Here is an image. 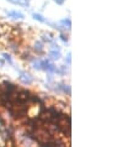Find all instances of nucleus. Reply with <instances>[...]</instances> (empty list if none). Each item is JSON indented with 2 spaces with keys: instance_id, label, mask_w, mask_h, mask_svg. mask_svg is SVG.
<instances>
[{
  "instance_id": "f257e3e1",
  "label": "nucleus",
  "mask_w": 138,
  "mask_h": 147,
  "mask_svg": "<svg viewBox=\"0 0 138 147\" xmlns=\"http://www.w3.org/2000/svg\"><path fill=\"white\" fill-rule=\"evenodd\" d=\"M20 79H21L25 84H31L32 82H33L32 77L28 74V73H26V72H20Z\"/></svg>"
},
{
  "instance_id": "f03ea898",
  "label": "nucleus",
  "mask_w": 138,
  "mask_h": 147,
  "mask_svg": "<svg viewBox=\"0 0 138 147\" xmlns=\"http://www.w3.org/2000/svg\"><path fill=\"white\" fill-rule=\"evenodd\" d=\"M50 56L52 59H59L60 58V50H57V48H52L50 52Z\"/></svg>"
},
{
  "instance_id": "7ed1b4c3",
  "label": "nucleus",
  "mask_w": 138,
  "mask_h": 147,
  "mask_svg": "<svg viewBox=\"0 0 138 147\" xmlns=\"http://www.w3.org/2000/svg\"><path fill=\"white\" fill-rule=\"evenodd\" d=\"M7 15L13 19H23L25 18V15H23L22 13H20V11H9Z\"/></svg>"
},
{
  "instance_id": "20e7f679",
  "label": "nucleus",
  "mask_w": 138,
  "mask_h": 147,
  "mask_svg": "<svg viewBox=\"0 0 138 147\" xmlns=\"http://www.w3.org/2000/svg\"><path fill=\"white\" fill-rule=\"evenodd\" d=\"M58 85H59L58 87L59 90H62L64 93H67L68 95H70V88H69V85H66V84H58Z\"/></svg>"
},
{
  "instance_id": "39448f33",
  "label": "nucleus",
  "mask_w": 138,
  "mask_h": 147,
  "mask_svg": "<svg viewBox=\"0 0 138 147\" xmlns=\"http://www.w3.org/2000/svg\"><path fill=\"white\" fill-rule=\"evenodd\" d=\"M13 4H16V5H23V6H27L28 5V1L27 0H9Z\"/></svg>"
},
{
  "instance_id": "423d86ee",
  "label": "nucleus",
  "mask_w": 138,
  "mask_h": 147,
  "mask_svg": "<svg viewBox=\"0 0 138 147\" xmlns=\"http://www.w3.org/2000/svg\"><path fill=\"white\" fill-rule=\"evenodd\" d=\"M35 51L38 52V53H43V45L41 42H37L35 45Z\"/></svg>"
},
{
  "instance_id": "0eeeda50",
  "label": "nucleus",
  "mask_w": 138,
  "mask_h": 147,
  "mask_svg": "<svg viewBox=\"0 0 138 147\" xmlns=\"http://www.w3.org/2000/svg\"><path fill=\"white\" fill-rule=\"evenodd\" d=\"M32 16H33V19H35V20H38L40 22H47V20L44 19L42 15H40V14H36V13H35V14L32 15Z\"/></svg>"
},
{
  "instance_id": "6e6552de",
  "label": "nucleus",
  "mask_w": 138,
  "mask_h": 147,
  "mask_svg": "<svg viewBox=\"0 0 138 147\" xmlns=\"http://www.w3.org/2000/svg\"><path fill=\"white\" fill-rule=\"evenodd\" d=\"M60 24H62V25H64V26H68V28H70V26H72L70 19H64V20H62V21H60Z\"/></svg>"
},
{
  "instance_id": "1a4fd4ad",
  "label": "nucleus",
  "mask_w": 138,
  "mask_h": 147,
  "mask_svg": "<svg viewBox=\"0 0 138 147\" xmlns=\"http://www.w3.org/2000/svg\"><path fill=\"white\" fill-rule=\"evenodd\" d=\"M3 57H4V58H5V59H6L10 64H13V59H11V57H10L9 55H7V53H3Z\"/></svg>"
},
{
  "instance_id": "9d476101",
  "label": "nucleus",
  "mask_w": 138,
  "mask_h": 147,
  "mask_svg": "<svg viewBox=\"0 0 138 147\" xmlns=\"http://www.w3.org/2000/svg\"><path fill=\"white\" fill-rule=\"evenodd\" d=\"M64 1H66V0H54V3H57L58 5H63Z\"/></svg>"
},
{
  "instance_id": "9b49d317",
  "label": "nucleus",
  "mask_w": 138,
  "mask_h": 147,
  "mask_svg": "<svg viewBox=\"0 0 138 147\" xmlns=\"http://www.w3.org/2000/svg\"><path fill=\"white\" fill-rule=\"evenodd\" d=\"M60 38H62V40L64 41V42H67V41H68V37H67L66 35H60Z\"/></svg>"
},
{
  "instance_id": "f8f14e48",
  "label": "nucleus",
  "mask_w": 138,
  "mask_h": 147,
  "mask_svg": "<svg viewBox=\"0 0 138 147\" xmlns=\"http://www.w3.org/2000/svg\"><path fill=\"white\" fill-rule=\"evenodd\" d=\"M66 62H68V64H70V53L68 55V57H67V59H66Z\"/></svg>"
},
{
  "instance_id": "ddd939ff",
  "label": "nucleus",
  "mask_w": 138,
  "mask_h": 147,
  "mask_svg": "<svg viewBox=\"0 0 138 147\" xmlns=\"http://www.w3.org/2000/svg\"><path fill=\"white\" fill-rule=\"evenodd\" d=\"M0 124H1V126H5V121L1 119V116H0Z\"/></svg>"
}]
</instances>
